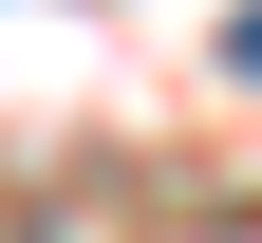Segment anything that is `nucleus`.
Here are the masks:
<instances>
[{
  "label": "nucleus",
  "instance_id": "f257e3e1",
  "mask_svg": "<svg viewBox=\"0 0 262 243\" xmlns=\"http://www.w3.org/2000/svg\"><path fill=\"white\" fill-rule=\"evenodd\" d=\"M225 56H244V75H262V0H244V19H225Z\"/></svg>",
  "mask_w": 262,
  "mask_h": 243
}]
</instances>
